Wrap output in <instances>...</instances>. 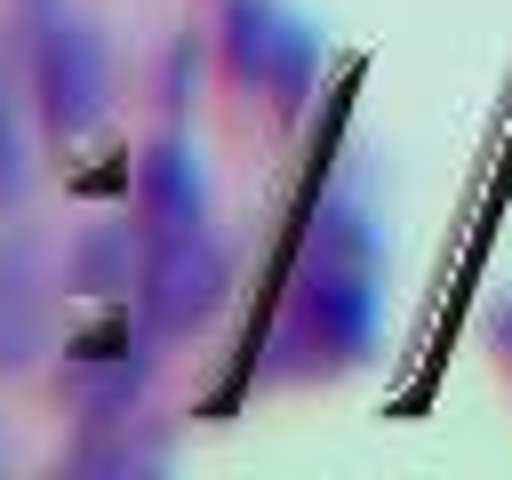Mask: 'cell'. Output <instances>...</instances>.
Segmentation results:
<instances>
[{
    "instance_id": "1",
    "label": "cell",
    "mask_w": 512,
    "mask_h": 480,
    "mask_svg": "<svg viewBox=\"0 0 512 480\" xmlns=\"http://www.w3.org/2000/svg\"><path fill=\"white\" fill-rule=\"evenodd\" d=\"M280 344L304 368H344L376 344V232H368V208L344 192L320 200V216H312Z\"/></svg>"
},
{
    "instance_id": "2",
    "label": "cell",
    "mask_w": 512,
    "mask_h": 480,
    "mask_svg": "<svg viewBox=\"0 0 512 480\" xmlns=\"http://www.w3.org/2000/svg\"><path fill=\"white\" fill-rule=\"evenodd\" d=\"M16 16H24V80H32V104H40V128L56 144L96 136L104 112H112L104 32L72 0H16Z\"/></svg>"
},
{
    "instance_id": "3",
    "label": "cell",
    "mask_w": 512,
    "mask_h": 480,
    "mask_svg": "<svg viewBox=\"0 0 512 480\" xmlns=\"http://www.w3.org/2000/svg\"><path fill=\"white\" fill-rule=\"evenodd\" d=\"M224 64L248 96H264L272 112H304L312 80H320V24L288 0H224Z\"/></svg>"
},
{
    "instance_id": "4",
    "label": "cell",
    "mask_w": 512,
    "mask_h": 480,
    "mask_svg": "<svg viewBox=\"0 0 512 480\" xmlns=\"http://www.w3.org/2000/svg\"><path fill=\"white\" fill-rule=\"evenodd\" d=\"M224 248L200 232H168V240H144V272H136V312H144V336H192L216 304H224Z\"/></svg>"
},
{
    "instance_id": "5",
    "label": "cell",
    "mask_w": 512,
    "mask_h": 480,
    "mask_svg": "<svg viewBox=\"0 0 512 480\" xmlns=\"http://www.w3.org/2000/svg\"><path fill=\"white\" fill-rule=\"evenodd\" d=\"M136 224H144V240H168V232H200L208 224V192H200V168H192V144L184 136L144 144V160H136Z\"/></svg>"
},
{
    "instance_id": "6",
    "label": "cell",
    "mask_w": 512,
    "mask_h": 480,
    "mask_svg": "<svg viewBox=\"0 0 512 480\" xmlns=\"http://www.w3.org/2000/svg\"><path fill=\"white\" fill-rule=\"evenodd\" d=\"M144 376H152V360L128 344H88V352H72L64 360V400H72V416L88 424V432H104V424H128L136 416V400H144Z\"/></svg>"
},
{
    "instance_id": "7",
    "label": "cell",
    "mask_w": 512,
    "mask_h": 480,
    "mask_svg": "<svg viewBox=\"0 0 512 480\" xmlns=\"http://www.w3.org/2000/svg\"><path fill=\"white\" fill-rule=\"evenodd\" d=\"M144 272V224H88L72 248V288L80 296H120Z\"/></svg>"
},
{
    "instance_id": "8",
    "label": "cell",
    "mask_w": 512,
    "mask_h": 480,
    "mask_svg": "<svg viewBox=\"0 0 512 480\" xmlns=\"http://www.w3.org/2000/svg\"><path fill=\"white\" fill-rule=\"evenodd\" d=\"M24 184V128H16V96H8V72H0V192Z\"/></svg>"
},
{
    "instance_id": "9",
    "label": "cell",
    "mask_w": 512,
    "mask_h": 480,
    "mask_svg": "<svg viewBox=\"0 0 512 480\" xmlns=\"http://www.w3.org/2000/svg\"><path fill=\"white\" fill-rule=\"evenodd\" d=\"M496 352H504V368H512V304L496 312Z\"/></svg>"
}]
</instances>
